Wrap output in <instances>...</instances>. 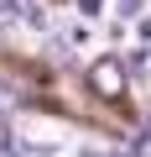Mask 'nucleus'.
Listing matches in <instances>:
<instances>
[{
	"label": "nucleus",
	"instance_id": "f257e3e1",
	"mask_svg": "<svg viewBox=\"0 0 151 157\" xmlns=\"http://www.w3.org/2000/svg\"><path fill=\"white\" fill-rule=\"evenodd\" d=\"M89 89H94L99 100H120V94H125V63H120V58H99V63L89 68Z\"/></svg>",
	"mask_w": 151,
	"mask_h": 157
},
{
	"label": "nucleus",
	"instance_id": "f03ea898",
	"mask_svg": "<svg viewBox=\"0 0 151 157\" xmlns=\"http://www.w3.org/2000/svg\"><path fill=\"white\" fill-rule=\"evenodd\" d=\"M63 42H68V47H84V42H89V26H84V21H73V26H68V37H63Z\"/></svg>",
	"mask_w": 151,
	"mask_h": 157
},
{
	"label": "nucleus",
	"instance_id": "7ed1b4c3",
	"mask_svg": "<svg viewBox=\"0 0 151 157\" xmlns=\"http://www.w3.org/2000/svg\"><path fill=\"white\" fill-rule=\"evenodd\" d=\"M5 21H21V0H0V26Z\"/></svg>",
	"mask_w": 151,
	"mask_h": 157
},
{
	"label": "nucleus",
	"instance_id": "20e7f679",
	"mask_svg": "<svg viewBox=\"0 0 151 157\" xmlns=\"http://www.w3.org/2000/svg\"><path fill=\"white\" fill-rule=\"evenodd\" d=\"M73 6H78V16L89 21V16H99V11H104V0H73Z\"/></svg>",
	"mask_w": 151,
	"mask_h": 157
},
{
	"label": "nucleus",
	"instance_id": "39448f33",
	"mask_svg": "<svg viewBox=\"0 0 151 157\" xmlns=\"http://www.w3.org/2000/svg\"><path fill=\"white\" fill-rule=\"evenodd\" d=\"M115 11H120V21H130V16H141V0H120Z\"/></svg>",
	"mask_w": 151,
	"mask_h": 157
},
{
	"label": "nucleus",
	"instance_id": "423d86ee",
	"mask_svg": "<svg viewBox=\"0 0 151 157\" xmlns=\"http://www.w3.org/2000/svg\"><path fill=\"white\" fill-rule=\"evenodd\" d=\"M135 37H141V42H151V21H135Z\"/></svg>",
	"mask_w": 151,
	"mask_h": 157
},
{
	"label": "nucleus",
	"instance_id": "0eeeda50",
	"mask_svg": "<svg viewBox=\"0 0 151 157\" xmlns=\"http://www.w3.org/2000/svg\"><path fill=\"white\" fill-rule=\"evenodd\" d=\"M99 157H135V147H120V152H99Z\"/></svg>",
	"mask_w": 151,
	"mask_h": 157
}]
</instances>
